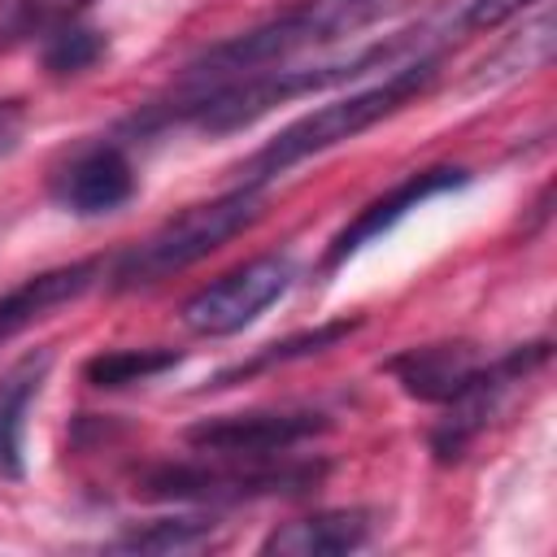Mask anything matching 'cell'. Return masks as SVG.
<instances>
[{
  "mask_svg": "<svg viewBox=\"0 0 557 557\" xmlns=\"http://www.w3.org/2000/svg\"><path fill=\"white\" fill-rule=\"evenodd\" d=\"M435 70H440L435 57L405 61V65H396L383 83H374V87H366V91H352V96H344V100H331V104H322V109H313V113L287 122L270 144H261V148L239 165V178L252 183V187H265L270 178L287 174L292 165H300V161H309V157H318V152H326V148L352 139V135H361V131H370L374 122L392 117V113L405 109L413 96H422V91L431 87Z\"/></svg>",
  "mask_w": 557,
  "mask_h": 557,
  "instance_id": "cell-1",
  "label": "cell"
},
{
  "mask_svg": "<svg viewBox=\"0 0 557 557\" xmlns=\"http://www.w3.org/2000/svg\"><path fill=\"white\" fill-rule=\"evenodd\" d=\"M400 4L405 0H305L300 9H292L274 22H261L244 35L209 48L205 57H196L187 65V83L191 87H213V83H226V78H239V74H252V70L283 65L287 57H296L305 48H318V44H331V39H344V35L387 17Z\"/></svg>",
  "mask_w": 557,
  "mask_h": 557,
  "instance_id": "cell-2",
  "label": "cell"
},
{
  "mask_svg": "<svg viewBox=\"0 0 557 557\" xmlns=\"http://www.w3.org/2000/svg\"><path fill=\"white\" fill-rule=\"evenodd\" d=\"M261 213H265V187H252V183H239L235 191H222V196H213L205 205H191V209L174 213L148 239H139L135 248H126L117 257L113 287L117 292L152 287V283L205 261L226 239L244 235Z\"/></svg>",
  "mask_w": 557,
  "mask_h": 557,
  "instance_id": "cell-3",
  "label": "cell"
},
{
  "mask_svg": "<svg viewBox=\"0 0 557 557\" xmlns=\"http://www.w3.org/2000/svg\"><path fill=\"white\" fill-rule=\"evenodd\" d=\"M213 461H165L152 466L139 479V496L148 500H209V505H235L257 496H296L309 492L322 479V466L313 461H278L274 457H218Z\"/></svg>",
  "mask_w": 557,
  "mask_h": 557,
  "instance_id": "cell-4",
  "label": "cell"
},
{
  "mask_svg": "<svg viewBox=\"0 0 557 557\" xmlns=\"http://www.w3.org/2000/svg\"><path fill=\"white\" fill-rule=\"evenodd\" d=\"M296 278V265L287 252H265V257H252L235 270H226L222 278H213L209 287H200L183 309H178V322L191 331V335H205V339H218V335H235L244 331L248 322H257Z\"/></svg>",
  "mask_w": 557,
  "mask_h": 557,
  "instance_id": "cell-5",
  "label": "cell"
},
{
  "mask_svg": "<svg viewBox=\"0 0 557 557\" xmlns=\"http://www.w3.org/2000/svg\"><path fill=\"white\" fill-rule=\"evenodd\" d=\"M326 431V413L318 409H248V413H218L187 426V444L196 453L218 457H274Z\"/></svg>",
  "mask_w": 557,
  "mask_h": 557,
  "instance_id": "cell-6",
  "label": "cell"
},
{
  "mask_svg": "<svg viewBox=\"0 0 557 557\" xmlns=\"http://www.w3.org/2000/svg\"><path fill=\"white\" fill-rule=\"evenodd\" d=\"M48 191L61 209H70L78 218L117 213L135 196V165L117 144H96V148H83L78 157H70L52 174Z\"/></svg>",
  "mask_w": 557,
  "mask_h": 557,
  "instance_id": "cell-7",
  "label": "cell"
},
{
  "mask_svg": "<svg viewBox=\"0 0 557 557\" xmlns=\"http://www.w3.org/2000/svg\"><path fill=\"white\" fill-rule=\"evenodd\" d=\"M470 174L466 170H457V165H435V170H418V174H409L405 183H396L387 196H379V200H370L335 239H331V248H326V257H322V265L331 270V265H339V261H348L352 252H361L370 239H379V235H387L400 218H409L422 200H431V196H440V191H453V187H461Z\"/></svg>",
  "mask_w": 557,
  "mask_h": 557,
  "instance_id": "cell-8",
  "label": "cell"
},
{
  "mask_svg": "<svg viewBox=\"0 0 557 557\" xmlns=\"http://www.w3.org/2000/svg\"><path fill=\"white\" fill-rule=\"evenodd\" d=\"M483 366H487V357H483L479 344H470V339L405 348L400 357L387 361V370L396 374V383H400L413 400H431V405L457 400V396L483 374Z\"/></svg>",
  "mask_w": 557,
  "mask_h": 557,
  "instance_id": "cell-9",
  "label": "cell"
},
{
  "mask_svg": "<svg viewBox=\"0 0 557 557\" xmlns=\"http://www.w3.org/2000/svg\"><path fill=\"white\" fill-rule=\"evenodd\" d=\"M96 274H100V261L87 257V261H70V265L30 274L17 287H9L0 296V344H9L13 335H22L26 326H35L39 318H48L52 309L78 300L96 283Z\"/></svg>",
  "mask_w": 557,
  "mask_h": 557,
  "instance_id": "cell-10",
  "label": "cell"
},
{
  "mask_svg": "<svg viewBox=\"0 0 557 557\" xmlns=\"http://www.w3.org/2000/svg\"><path fill=\"white\" fill-rule=\"evenodd\" d=\"M374 513L370 509H326L300 522H283L261 540V553L278 557H339L370 540Z\"/></svg>",
  "mask_w": 557,
  "mask_h": 557,
  "instance_id": "cell-11",
  "label": "cell"
},
{
  "mask_svg": "<svg viewBox=\"0 0 557 557\" xmlns=\"http://www.w3.org/2000/svg\"><path fill=\"white\" fill-rule=\"evenodd\" d=\"M48 370H52V348H30L0 374V479H22L26 470V453H22L26 409L39 396Z\"/></svg>",
  "mask_w": 557,
  "mask_h": 557,
  "instance_id": "cell-12",
  "label": "cell"
},
{
  "mask_svg": "<svg viewBox=\"0 0 557 557\" xmlns=\"http://www.w3.org/2000/svg\"><path fill=\"white\" fill-rule=\"evenodd\" d=\"M548 61H553V17L540 13V17L527 22L518 35H509L492 57H483L479 70L466 78V87H470V91H479V87H500V83H509V78H518V74L544 70Z\"/></svg>",
  "mask_w": 557,
  "mask_h": 557,
  "instance_id": "cell-13",
  "label": "cell"
},
{
  "mask_svg": "<svg viewBox=\"0 0 557 557\" xmlns=\"http://www.w3.org/2000/svg\"><path fill=\"white\" fill-rule=\"evenodd\" d=\"M352 331H357V322H326V326L300 331V335H292V339H283V344H265L257 357H248V361L222 370V374H218V387H226V383H235V379H252V374L274 370V366H287V361H300V357H313V352H326V348H335L339 339H348Z\"/></svg>",
  "mask_w": 557,
  "mask_h": 557,
  "instance_id": "cell-14",
  "label": "cell"
},
{
  "mask_svg": "<svg viewBox=\"0 0 557 557\" xmlns=\"http://www.w3.org/2000/svg\"><path fill=\"white\" fill-rule=\"evenodd\" d=\"M174 366H178L174 348H109V352H96L83 366V374L91 387H126V383H148Z\"/></svg>",
  "mask_w": 557,
  "mask_h": 557,
  "instance_id": "cell-15",
  "label": "cell"
},
{
  "mask_svg": "<svg viewBox=\"0 0 557 557\" xmlns=\"http://www.w3.org/2000/svg\"><path fill=\"white\" fill-rule=\"evenodd\" d=\"M205 540H213V518L196 513V518H157V522L131 527L109 548H117V553H187V548H200Z\"/></svg>",
  "mask_w": 557,
  "mask_h": 557,
  "instance_id": "cell-16",
  "label": "cell"
},
{
  "mask_svg": "<svg viewBox=\"0 0 557 557\" xmlns=\"http://www.w3.org/2000/svg\"><path fill=\"white\" fill-rule=\"evenodd\" d=\"M531 4H544V0H453L440 13H431V22H435L440 39H461L474 30H496L500 22L527 13Z\"/></svg>",
  "mask_w": 557,
  "mask_h": 557,
  "instance_id": "cell-17",
  "label": "cell"
},
{
  "mask_svg": "<svg viewBox=\"0 0 557 557\" xmlns=\"http://www.w3.org/2000/svg\"><path fill=\"white\" fill-rule=\"evenodd\" d=\"M100 57H104V35L91 26L70 22V26L44 35V70H52V74H83Z\"/></svg>",
  "mask_w": 557,
  "mask_h": 557,
  "instance_id": "cell-18",
  "label": "cell"
},
{
  "mask_svg": "<svg viewBox=\"0 0 557 557\" xmlns=\"http://www.w3.org/2000/svg\"><path fill=\"white\" fill-rule=\"evenodd\" d=\"M91 0H17L13 17H9V39H30V35H52L70 22H78V13Z\"/></svg>",
  "mask_w": 557,
  "mask_h": 557,
  "instance_id": "cell-19",
  "label": "cell"
},
{
  "mask_svg": "<svg viewBox=\"0 0 557 557\" xmlns=\"http://www.w3.org/2000/svg\"><path fill=\"white\" fill-rule=\"evenodd\" d=\"M22 117H26L22 100H0V148H9V144L17 139V131H22Z\"/></svg>",
  "mask_w": 557,
  "mask_h": 557,
  "instance_id": "cell-20",
  "label": "cell"
}]
</instances>
